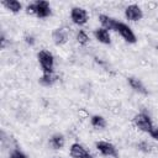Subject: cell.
<instances>
[{"label": "cell", "instance_id": "1", "mask_svg": "<svg viewBox=\"0 0 158 158\" xmlns=\"http://www.w3.org/2000/svg\"><path fill=\"white\" fill-rule=\"evenodd\" d=\"M37 58L40 62V65L43 70V73H53V65H54V58L53 54L49 51L42 49L37 53Z\"/></svg>", "mask_w": 158, "mask_h": 158}, {"label": "cell", "instance_id": "2", "mask_svg": "<svg viewBox=\"0 0 158 158\" xmlns=\"http://www.w3.org/2000/svg\"><path fill=\"white\" fill-rule=\"evenodd\" d=\"M133 123L136 125V127H137L138 130H141V131H143V132H148V133H149V131H151L152 127H153V123H152L151 117H149L147 114H144V112H139V114L135 115V117H133Z\"/></svg>", "mask_w": 158, "mask_h": 158}, {"label": "cell", "instance_id": "3", "mask_svg": "<svg viewBox=\"0 0 158 158\" xmlns=\"http://www.w3.org/2000/svg\"><path fill=\"white\" fill-rule=\"evenodd\" d=\"M95 147L96 149L105 157H110V158H117L118 157V153H117V149L116 147L110 143V142H106V141H99L95 143Z\"/></svg>", "mask_w": 158, "mask_h": 158}, {"label": "cell", "instance_id": "4", "mask_svg": "<svg viewBox=\"0 0 158 158\" xmlns=\"http://www.w3.org/2000/svg\"><path fill=\"white\" fill-rule=\"evenodd\" d=\"M115 31H117V32L122 36V38H123L126 42H128V43H135V42H136V35L133 33V31L131 30V27L127 26L126 23L117 21Z\"/></svg>", "mask_w": 158, "mask_h": 158}, {"label": "cell", "instance_id": "5", "mask_svg": "<svg viewBox=\"0 0 158 158\" xmlns=\"http://www.w3.org/2000/svg\"><path fill=\"white\" fill-rule=\"evenodd\" d=\"M70 19L78 26L85 25L88 21V12L83 7H73L70 11Z\"/></svg>", "mask_w": 158, "mask_h": 158}, {"label": "cell", "instance_id": "6", "mask_svg": "<svg viewBox=\"0 0 158 158\" xmlns=\"http://www.w3.org/2000/svg\"><path fill=\"white\" fill-rule=\"evenodd\" d=\"M68 37H69V30L67 27H59V28L53 30L52 32V40L57 46L67 43Z\"/></svg>", "mask_w": 158, "mask_h": 158}, {"label": "cell", "instance_id": "7", "mask_svg": "<svg viewBox=\"0 0 158 158\" xmlns=\"http://www.w3.org/2000/svg\"><path fill=\"white\" fill-rule=\"evenodd\" d=\"M125 16L130 21H139L143 17V12L138 5L132 4L125 9Z\"/></svg>", "mask_w": 158, "mask_h": 158}, {"label": "cell", "instance_id": "8", "mask_svg": "<svg viewBox=\"0 0 158 158\" xmlns=\"http://www.w3.org/2000/svg\"><path fill=\"white\" fill-rule=\"evenodd\" d=\"M35 7H36V16L40 19H46L51 15V6L48 1L44 0H38L35 2Z\"/></svg>", "mask_w": 158, "mask_h": 158}, {"label": "cell", "instance_id": "9", "mask_svg": "<svg viewBox=\"0 0 158 158\" xmlns=\"http://www.w3.org/2000/svg\"><path fill=\"white\" fill-rule=\"evenodd\" d=\"M70 156L73 158H94L81 144L73 143L70 146Z\"/></svg>", "mask_w": 158, "mask_h": 158}, {"label": "cell", "instance_id": "10", "mask_svg": "<svg viewBox=\"0 0 158 158\" xmlns=\"http://www.w3.org/2000/svg\"><path fill=\"white\" fill-rule=\"evenodd\" d=\"M94 36H95V38H96L100 43H102V44H110V43H111V38H110L109 31L105 30V28H102V27L95 30V31H94Z\"/></svg>", "mask_w": 158, "mask_h": 158}, {"label": "cell", "instance_id": "11", "mask_svg": "<svg viewBox=\"0 0 158 158\" xmlns=\"http://www.w3.org/2000/svg\"><path fill=\"white\" fill-rule=\"evenodd\" d=\"M99 21H100L102 28H105V30H107V31H109V30H114V31H115L116 23H117V21H116L115 19H112V17H110V16H107V15H100V16H99Z\"/></svg>", "mask_w": 158, "mask_h": 158}, {"label": "cell", "instance_id": "12", "mask_svg": "<svg viewBox=\"0 0 158 158\" xmlns=\"http://www.w3.org/2000/svg\"><path fill=\"white\" fill-rule=\"evenodd\" d=\"M65 143V139H64V136L60 135V133H56L53 135L51 138H49V146L53 148V149H62L63 146Z\"/></svg>", "mask_w": 158, "mask_h": 158}, {"label": "cell", "instance_id": "13", "mask_svg": "<svg viewBox=\"0 0 158 158\" xmlns=\"http://www.w3.org/2000/svg\"><path fill=\"white\" fill-rule=\"evenodd\" d=\"M58 80V77L53 73H43L42 77L40 78V83L43 85V86H52L56 81Z\"/></svg>", "mask_w": 158, "mask_h": 158}, {"label": "cell", "instance_id": "14", "mask_svg": "<svg viewBox=\"0 0 158 158\" xmlns=\"http://www.w3.org/2000/svg\"><path fill=\"white\" fill-rule=\"evenodd\" d=\"M127 80H128V84H130V86H131L133 90H136V91H138V93H141V94H147V90H146L144 85L142 84V81H141L139 79L130 77Z\"/></svg>", "mask_w": 158, "mask_h": 158}, {"label": "cell", "instance_id": "15", "mask_svg": "<svg viewBox=\"0 0 158 158\" xmlns=\"http://www.w3.org/2000/svg\"><path fill=\"white\" fill-rule=\"evenodd\" d=\"M1 4H2L7 10H10V11H11V12H14V14L19 12V11L22 9L21 2H20V1H17V0H5V1H2Z\"/></svg>", "mask_w": 158, "mask_h": 158}, {"label": "cell", "instance_id": "16", "mask_svg": "<svg viewBox=\"0 0 158 158\" xmlns=\"http://www.w3.org/2000/svg\"><path fill=\"white\" fill-rule=\"evenodd\" d=\"M90 123H91V126L95 127V128H105V127H106V121H105V118H104L102 116H100V115H94V116H91Z\"/></svg>", "mask_w": 158, "mask_h": 158}, {"label": "cell", "instance_id": "17", "mask_svg": "<svg viewBox=\"0 0 158 158\" xmlns=\"http://www.w3.org/2000/svg\"><path fill=\"white\" fill-rule=\"evenodd\" d=\"M77 41H78V43L81 44V46L86 44L88 41H89V36H88V33H86L84 30H79L78 33H77Z\"/></svg>", "mask_w": 158, "mask_h": 158}, {"label": "cell", "instance_id": "18", "mask_svg": "<svg viewBox=\"0 0 158 158\" xmlns=\"http://www.w3.org/2000/svg\"><path fill=\"white\" fill-rule=\"evenodd\" d=\"M137 148H138L139 151L144 152V153H148V152H151L152 146H151V144H149L147 141H142V142H139V143L137 144Z\"/></svg>", "mask_w": 158, "mask_h": 158}, {"label": "cell", "instance_id": "19", "mask_svg": "<svg viewBox=\"0 0 158 158\" xmlns=\"http://www.w3.org/2000/svg\"><path fill=\"white\" fill-rule=\"evenodd\" d=\"M10 158H27V156L23 152H21L20 149H14L10 154Z\"/></svg>", "mask_w": 158, "mask_h": 158}, {"label": "cell", "instance_id": "20", "mask_svg": "<svg viewBox=\"0 0 158 158\" xmlns=\"http://www.w3.org/2000/svg\"><path fill=\"white\" fill-rule=\"evenodd\" d=\"M26 12H27V14H30V15H35V14H36L35 2H32V4H28V5L26 6Z\"/></svg>", "mask_w": 158, "mask_h": 158}, {"label": "cell", "instance_id": "21", "mask_svg": "<svg viewBox=\"0 0 158 158\" xmlns=\"http://www.w3.org/2000/svg\"><path fill=\"white\" fill-rule=\"evenodd\" d=\"M149 136L153 138V139H156V141H158V127H152V130L149 131Z\"/></svg>", "mask_w": 158, "mask_h": 158}, {"label": "cell", "instance_id": "22", "mask_svg": "<svg viewBox=\"0 0 158 158\" xmlns=\"http://www.w3.org/2000/svg\"><path fill=\"white\" fill-rule=\"evenodd\" d=\"M25 42L27 43V44H30V46H33L35 44V37L33 36H31V35H26L25 36Z\"/></svg>", "mask_w": 158, "mask_h": 158}, {"label": "cell", "instance_id": "23", "mask_svg": "<svg viewBox=\"0 0 158 158\" xmlns=\"http://www.w3.org/2000/svg\"><path fill=\"white\" fill-rule=\"evenodd\" d=\"M0 42H1V48H5V46H6V38H5V36H4V35H1Z\"/></svg>", "mask_w": 158, "mask_h": 158}, {"label": "cell", "instance_id": "24", "mask_svg": "<svg viewBox=\"0 0 158 158\" xmlns=\"http://www.w3.org/2000/svg\"><path fill=\"white\" fill-rule=\"evenodd\" d=\"M54 158H62V157H54Z\"/></svg>", "mask_w": 158, "mask_h": 158}]
</instances>
